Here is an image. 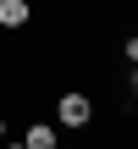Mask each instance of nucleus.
<instances>
[{
	"label": "nucleus",
	"mask_w": 138,
	"mask_h": 149,
	"mask_svg": "<svg viewBox=\"0 0 138 149\" xmlns=\"http://www.w3.org/2000/svg\"><path fill=\"white\" fill-rule=\"evenodd\" d=\"M127 83H133V94H138V66H133V77H127Z\"/></svg>",
	"instance_id": "39448f33"
},
{
	"label": "nucleus",
	"mask_w": 138,
	"mask_h": 149,
	"mask_svg": "<svg viewBox=\"0 0 138 149\" xmlns=\"http://www.w3.org/2000/svg\"><path fill=\"white\" fill-rule=\"evenodd\" d=\"M22 144H28V149H61V138H55V127H50V122H28Z\"/></svg>",
	"instance_id": "7ed1b4c3"
},
{
	"label": "nucleus",
	"mask_w": 138,
	"mask_h": 149,
	"mask_svg": "<svg viewBox=\"0 0 138 149\" xmlns=\"http://www.w3.org/2000/svg\"><path fill=\"white\" fill-rule=\"evenodd\" d=\"M6 149H28V144H6Z\"/></svg>",
	"instance_id": "0eeeda50"
},
{
	"label": "nucleus",
	"mask_w": 138,
	"mask_h": 149,
	"mask_svg": "<svg viewBox=\"0 0 138 149\" xmlns=\"http://www.w3.org/2000/svg\"><path fill=\"white\" fill-rule=\"evenodd\" d=\"M28 17H33V6H28V0H0V28H6V33L28 28Z\"/></svg>",
	"instance_id": "f03ea898"
},
{
	"label": "nucleus",
	"mask_w": 138,
	"mask_h": 149,
	"mask_svg": "<svg viewBox=\"0 0 138 149\" xmlns=\"http://www.w3.org/2000/svg\"><path fill=\"white\" fill-rule=\"evenodd\" d=\"M122 50H127V61H133V66H138V33H133V39H127V44H122Z\"/></svg>",
	"instance_id": "20e7f679"
},
{
	"label": "nucleus",
	"mask_w": 138,
	"mask_h": 149,
	"mask_svg": "<svg viewBox=\"0 0 138 149\" xmlns=\"http://www.w3.org/2000/svg\"><path fill=\"white\" fill-rule=\"evenodd\" d=\"M0 138H6V116H0Z\"/></svg>",
	"instance_id": "423d86ee"
},
{
	"label": "nucleus",
	"mask_w": 138,
	"mask_h": 149,
	"mask_svg": "<svg viewBox=\"0 0 138 149\" xmlns=\"http://www.w3.org/2000/svg\"><path fill=\"white\" fill-rule=\"evenodd\" d=\"M55 122H61V127H72V133H77V127H89V122H94V100H89L83 88H66V94L55 100Z\"/></svg>",
	"instance_id": "f257e3e1"
}]
</instances>
